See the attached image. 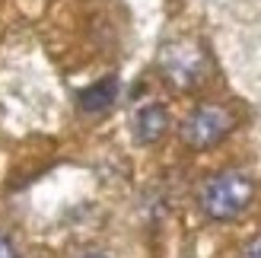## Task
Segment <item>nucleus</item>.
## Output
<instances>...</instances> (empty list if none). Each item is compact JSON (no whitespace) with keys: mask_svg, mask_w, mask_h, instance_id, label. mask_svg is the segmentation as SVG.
<instances>
[{"mask_svg":"<svg viewBox=\"0 0 261 258\" xmlns=\"http://www.w3.org/2000/svg\"><path fill=\"white\" fill-rule=\"evenodd\" d=\"M255 198V182L245 172H220L211 182L201 188V211L211 217V220H236L239 214H245V208Z\"/></svg>","mask_w":261,"mask_h":258,"instance_id":"1","label":"nucleus"},{"mask_svg":"<svg viewBox=\"0 0 261 258\" xmlns=\"http://www.w3.org/2000/svg\"><path fill=\"white\" fill-rule=\"evenodd\" d=\"M232 131V115L223 106H198L181 121V140L191 150H211Z\"/></svg>","mask_w":261,"mask_h":258,"instance_id":"2","label":"nucleus"},{"mask_svg":"<svg viewBox=\"0 0 261 258\" xmlns=\"http://www.w3.org/2000/svg\"><path fill=\"white\" fill-rule=\"evenodd\" d=\"M163 76L178 89H191L207 76V58L194 42H175L163 51Z\"/></svg>","mask_w":261,"mask_h":258,"instance_id":"3","label":"nucleus"},{"mask_svg":"<svg viewBox=\"0 0 261 258\" xmlns=\"http://www.w3.org/2000/svg\"><path fill=\"white\" fill-rule=\"evenodd\" d=\"M169 131V112L163 106H143L137 115H134V140L137 144H156V140H163Z\"/></svg>","mask_w":261,"mask_h":258,"instance_id":"4","label":"nucleus"},{"mask_svg":"<svg viewBox=\"0 0 261 258\" xmlns=\"http://www.w3.org/2000/svg\"><path fill=\"white\" fill-rule=\"evenodd\" d=\"M115 99H118V80H115V76H106V80L86 86L80 93V109L96 115V112H106Z\"/></svg>","mask_w":261,"mask_h":258,"instance_id":"5","label":"nucleus"},{"mask_svg":"<svg viewBox=\"0 0 261 258\" xmlns=\"http://www.w3.org/2000/svg\"><path fill=\"white\" fill-rule=\"evenodd\" d=\"M242 258H261V236H255L249 246L242 249Z\"/></svg>","mask_w":261,"mask_h":258,"instance_id":"6","label":"nucleus"},{"mask_svg":"<svg viewBox=\"0 0 261 258\" xmlns=\"http://www.w3.org/2000/svg\"><path fill=\"white\" fill-rule=\"evenodd\" d=\"M0 258H19L16 249H13V242H10L4 233H0Z\"/></svg>","mask_w":261,"mask_h":258,"instance_id":"7","label":"nucleus"},{"mask_svg":"<svg viewBox=\"0 0 261 258\" xmlns=\"http://www.w3.org/2000/svg\"><path fill=\"white\" fill-rule=\"evenodd\" d=\"M83 258H106V255H99V252H93V255H83Z\"/></svg>","mask_w":261,"mask_h":258,"instance_id":"8","label":"nucleus"}]
</instances>
